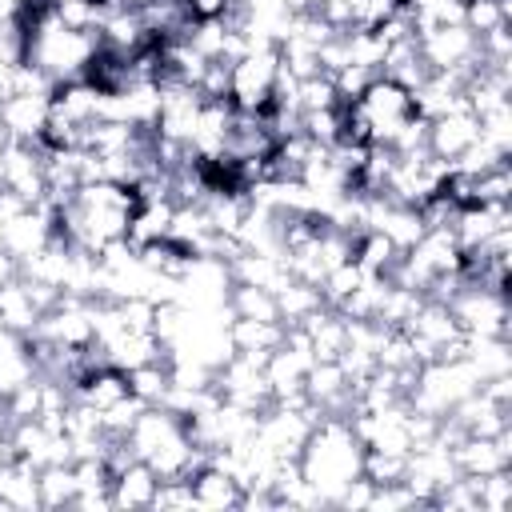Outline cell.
<instances>
[{
    "label": "cell",
    "instance_id": "8992f818",
    "mask_svg": "<svg viewBox=\"0 0 512 512\" xmlns=\"http://www.w3.org/2000/svg\"><path fill=\"white\" fill-rule=\"evenodd\" d=\"M476 136H480V120L468 108H456V112H444V116H432L428 120V152L436 160H448L452 164Z\"/></svg>",
    "mask_w": 512,
    "mask_h": 512
},
{
    "label": "cell",
    "instance_id": "6da1fadb",
    "mask_svg": "<svg viewBox=\"0 0 512 512\" xmlns=\"http://www.w3.org/2000/svg\"><path fill=\"white\" fill-rule=\"evenodd\" d=\"M364 444L356 440L344 416H320L300 448V476L316 488L320 504H336V496L360 476Z\"/></svg>",
    "mask_w": 512,
    "mask_h": 512
},
{
    "label": "cell",
    "instance_id": "3957f363",
    "mask_svg": "<svg viewBox=\"0 0 512 512\" xmlns=\"http://www.w3.org/2000/svg\"><path fill=\"white\" fill-rule=\"evenodd\" d=\"M356 108L364 112L368 128H372V144H388L396 136V128L416 112V100L404 84L388 80V76H376L360 96H356Z\"/></svg>",
    "mask_w": 512,
    "mask_h": 512
},
{
    "label": "cell",
    "instance_id": "277c9868",
    "mask_svg": "<svg viewBox=\"0 0 512 512\" xmlns=\"http://www.w3.org/2000/svg\"><path fill=\"white\" fill-rule=\"evenodd\" d=\"M0 184L12 188L20 200L40 204L44 200V152L24 140H8L0 148Z\"/></svg>",
    "mask_w": 512,
    "mask_h": 512
},
{
    "label": "cell",
    "instance_id": "4fadbf2b",
    "mask_svg": "<svg viewBox=\"0 0 512 512\" xmlns=\"http://www.w3.org/2000/svg\"><path fill=\"white\" fill-rule=\"evenodd\" d=\"M36 488H40V508H72V500H76L72 460L36 468Z\"/></svg>",
    "mask_w": 512,
    "mask_h": 512
},
{
    "label": "cell",
    "instance_id": "30bf717a",
    "mask_svg": "<svg viewBox=\"0 0 512 512\" xmlns=\"http://www.w3.org/2000/svg\"><path fill=\"white\" fill-rule=\"evenodd\" d=\"M44 120H48V96H8L0 104V124H4L8 140L32 144L40 136Z\"/></svg>",
    "mask_w": 512,
    "mask_h": 512
},
{
    "label": "cell",
    "instance_id": "52a82bcc",
    "mask_svg": "<svg viewBox=\"0 0 512 512\" xmlns=\"http://www.w3.org/2000/svg\"><path fill=\"white\" fill-rule=\"evenodd\" d=\"M224 332H228L232 352H236V356H248V360H256V364H264V360L284 344V324H276V320L232 316V320L224 324Z\"/></svg>",
    "mask_w": 512,
    "mask_h": 512
},
{
    "label": "cell",
    "instance_id": "9c48e42d",
    "mask_svg": "<svg viewBox=\"0 0 512 512\" xmlns=\"http://www.w3.org/2000/svg\"><path fill=\"white\" fill-rule=\"evenodd\" d=\"M156 484H160V476L152 472L148 460H140V456L128 460V464L112 476V484H108V492H112V508H152Z\"/></svg>",
    "mask_w": 512,
    "mask_h": 512
},
{
    "label": "cell",
    "instance_id": "7a4b0ae2",
    "mask_svg": "<svg viewBox=\"0 0 512 512\" xmlns=\"http://www.w3.org/2000/svg\"><path fill=\"white\" fill-rule=\"evenodd\" d=\"M280 80V52L268 48H248L240 60H232V108L240 112H260L276 96Z\"/></svg>",
    "mask_w": 512,
    "mask_h": 512
},
{
    "label": "cell",
    "instance_id": "5bb4252c",
    "mask_svg": "<svg viewBox=\"0 0 512 512\" xmlns=\"http://www.w3.org/2000/svg\"><path fill=\"white\" fill-rule=\"evenodd\" d=\"M128 384H132V396H140L144 404H164V396L172 388V360H152V364L128 368Z\"/></svg>",
    "mask_w": 512,
    "mask_h": 512
},
{
    "label": "cell",
    "instance_id": "7c38bea8",
    "mask_svg": "<svg viewBox=\"0 0 512 512\" xmlns=\"http://www.w3.org/2000/svg\"><path fill=\"white\" fill-rule=\"evenodd\" d=\"M276 308H280V324H308L324 304V292L316 284H304V280H288L280 292H276Z\"/></svg>",
    "mask_w": 512,
    "mask_h": 512
},
{
    "label": "cell",
    "instance_id": "9a60e30c",
    "mask_svg": "<svg viewBox=\"0 0 512 512\" xmlns=\"http://www.w3.org/2000/svg\"><path fill=\"white\" fill-rule=\"evenodd\" d=\"M476 480V500L480 512H508L512 508V468L488 472V476H472Z\"/></svg>",
    "mask_w": 512,
    "mask_h": 512
},
{
    "label": "cell",
    "instance_id": "8fae6325",
    "mask_svg": "<svg viewBox=\"0 0 512 512\" xmlns=\"http://www.w3.org/2000/svg\"><path fill=\"white\" fill-rule=\"evenodd\" d=\"M36 320H40V308H36V300L28 296V288L16 272L12 280L0 284V328H8L16 336H28L36 328Z\"/></svg>",
    "mask_w": 512,
    "mask_h": 512
},
{
    "label": "cell",
    "instance_id": "ba28073f",
    "mask_svg": "<svg viewBox=\"0 0 512 512\" xmlns=\"http://www.w3.org/2000/svg\"><path fill=\"white\" fill-rule=\"evenodd\" d=\"M188 484H192L196 508H240V504H244L240 480H236L228 468L212 464V460H204V464L188 476Z\"/></svg>",
    "mask_w": 512,
    "mask_h": 512
},
{
    "label": "cell",
    "instance_id": "5b68a950",
    "mask_svg": "<svg viewBox=\"0 0 512 512\" xmlns=\"http://www.w3.org/2000/svg\"><path fill=\"white\" fill-rule=\"evenodd\" d=\"M452 460L460 476H488V472L512 468V428L500 436H460L452 444Z\"/></svg>",
    "mask_w": 512,
    "mask_h": 512
}]
</instances>
